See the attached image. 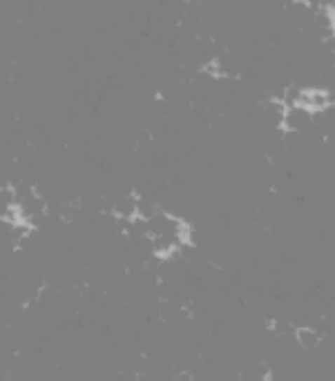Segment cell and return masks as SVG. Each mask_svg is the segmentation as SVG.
<instances>
[{
	"label": "cell",
	"mask_w": 335,
	"mask_h": 381,
	"mask_svg": "<svg viewBox=\"0 0 335 381\" xmlns=\"http://www.w3.org/2000/svg\"><path fill=\"white\" fill-rule=\"evenodd\" d=\"M297 341H300V346L304 348H315L320 343V335L313 328H300L297 330Z\"/></svg>",
	"instance_id": "6da1fadb"
}]
</instances>
